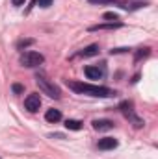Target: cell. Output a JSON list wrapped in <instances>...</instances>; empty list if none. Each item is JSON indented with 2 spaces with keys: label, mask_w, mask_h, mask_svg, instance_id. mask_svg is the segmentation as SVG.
Instances as JSON below:
<instances>
[{
  "label": "cell",
  "mask_w": 158,
  "mask_h": 159,
  "mask_svg": "<svg viewBox=\"0 0 158 159\" xmlns=\"http://www.w3.org/2000/svg\"><path fill=\"white\" fill-rule=\"evenodd\" d=\"M99 54V44H89L87 48H84L82 52H78L80 57H93Z\"/></svg>",
  "instance_id": "11"
},
{
  "label": "cell",
  "mask_w": 158,
  "mask_h": 159,
  "mask_svg": "<svg viewBox=\"0 0 158 159\" xmlns=\"http://www.w3.org/2000/svg\"><path fill=\"white\" fill-rule=\"evenodd\" d=\"M67 87L78 94H87V96H99V98H110L116 94V91L102 87V85H93V83H84V81H69L67 80Z\"/></svg>",
  "instance_id": "1"
},
{
  "label": "cell",
  "mask_w": 158,
  "mask_h": 159,
  "mask_svg": "<svg viewBox=\"0 0 158 159\" xmlns=\"http://www.w3.org/2000/svg\"><path fill=\"white\" fill-rule=\"evenodd\" d=\"M36 83H37V87H39L41 91H43L45 94H48L50 98H56V100L62 98V91H60V87H58L54 81H50L45 74H36Z\"/></svg>",
  "instance_id": "2"
},
{
  "label": "cell",
  "mask_w": 158,
  "mask_h": 159,
  "mask_svg": "<svg viewBox=\"0 0 158 159\" xmlns=\"http://www.w3.org/2000/svg\"><path fill=\"white\" fill-rule=\"evenodd\" d=\"M149 50H151V48H141V50L136 54V61L141 59V57H145V56H149Z\"/></svg>",
  "instance_id": "15"
},
{
  "label": "cell",
  "mask_w": 158,
  "mask_h": 159,
  "mask_svg": "<svg viewBox=\"0 0 158 159\" xmlns=\"http://www.w3.org/2000/svg\"><path fill=\"white\" fill-rule=\"evenodd\" d=\"M34 6H39V7H50V6H52V0H34Z\"/></svg>",
  "instance_id": "14"
},
{
  "label": "cell",
  "mask_w": 158,
  "mask_h": 159,
  "mask_svg": "<svg viewBox=\"0 0 158 159\" xmlns=\"http://www.w3.org/2000/svg\"><path fill=\"white\" fill-rule=\"evenodd\" d=\"M93 128L97 131H106V129L114 128V122L112 120H93Z\"/></svg>",
  "instance_id": "10"
},
{
  "label": "cell",
  "mask_w": 158,
  "mask_h": 159,
  "mask_svg": "<svg viewBox=\"0 0 158 159\" xmlns=\"http://www.w3.org/2000/svg\"><path fill=\"white\" fill-rule=\"evenodd\" d=\"M89 4H117L121 7H125V9H128V4L126 2H121V0H87Z\"/></svg>",
  "instance_id": "13"
},
{
  "label": "cell",
  "mask_w": 158,
  "mask_h": 159,
  "mask_svg": "<svg viewBox=\"0 0 158 159\" xmlns=\"http://www.w3.org/2000/svg\"><path fill=\"white\" fill-rule=\"evenodd\" d=\"M45 120L50 122V124L60 122V120H62V113H60V109H48V111L45 113Z\"/></svg>",
  "instance_id": "9"
},
{
  "label": "cell",
  "mask_w": 158,
  "mask_h": 159,
  "mask_svg": "<svg viewBox=\"0 0 158 159\" xmlns=\"http://www.w3.org/2000/svg\"><path fill=\"white\" fill-rule=\"evenodd\" d=\"M123 24L121 22H108V24H95V26H89V32H99V30H116L121 28Z\"/></svg>",
  "instance_id": "8"
},
{
  "label": "cell",
  "mask_w": 158,
  "mask_h": 159,
  "mask_svg": "<svg viewBox=\"0 0 158 159\" xmlns=\"http://www.w3.org/2000/svg\"><path fill=\"white\" fill-rule=\"evenodd\" d=\"M11 91H13L15 94H21V93L24 91V87H22L21 83H13V85H11Z\"/></svg>",
  "instance_id": "16"
},
{
  "label": "cell",
  "mask_w": 158,
  "mask_h": 159,
  "mask_svg": "<svg viewBox=\"0 0 158 159\" xmlns=\"http://www.w3.org/2000/svg\"><path fill=\"white\" fill-rule=\"evenodd\" d=\"M119 109H121V113L125 115V119L128 120V122H132L134 128H141V126H143V120L136 115V111H134V104H132L130 100L121 102V104H119Z\"/></svg>",
  "instance_id": "3"
},
{
  "label": "cell",
  "mask_w": 158,
  "mask_h": 159,
  "mask_svg": "<svg viewBox=\"0 0 158 159\" xmlns=\"http://www.w3.org/2000/svg\"><path fill=\"white\" fill-rule=\"evenodd\" d=\"M43 61H45V57H43V54H39V52L28 50V52L21 54V65H24V67H28V69L39 67V65H43Z\"/></svg>",
  "instance_id": "4"
},
{
  "label": "cell",
  "mask_w": 158,
  "mask_h": 159,
  "mask_svg": "<svg viewBox=\"0 0 158 159\" xmlns=\"http://www.w3.org/2000/svg\"><path fill=\"white\" fill-rule=\"evenodd\" d=\"M24 107H26L30 113H36L41 107V96L36 94V93H34V94H28L26 100H24Z\"/></svg>",
  "instance_id": "6"
},
{
  "label": "cell",
  "mask_w": 158,
  "mask_h": 159,
  "mask_svg": "<svg viewBox=\"0 0 158 159\" xmlns=\"http://www.w3.org/2000/svg\"><path fill=\"white\" fill-rule=\"evenodd\" d=\"M30 44H34V39H26V41H21V43H19V48H24V46H30Z\"/></svg>",
  "instance_id": "18"
},
{
  "label": "cell",
  "mask_w": 158,
  "mask_h": 159,
  "mask_svg": "<svg viewBox=\"0 0 158 159\" xmlns=\"http://www.w3.org/2000/svg\"><path fill=\"white\" fill-rule=\"evenodd\" d=\"M117 139H114V137H102V139H99V143H97V148L99 150H102V152H106V150H114V148H117Z\"/></svg>",
  "instance_id": "7"
},
{
  "label": "cell",
  "mask_w": 158,
  "mask_h": 159,
  "mask_svg": "<svg viewBox=\"0 0 158 159\" xmlns=\"http://www.w3.org/2000/svg\"><path fill=\"white\" fill-rule=\"evenodd\" d=\"M102 19H108L110 22H114V20H119L117 15H116V13H110V11H108V13H104V15H102Z\"/></svg>",
  "instance_id": "17"
},
{
  "label": "cell",
  "mask_w": 158,
  "mask_h": 159,
  "mask_svg": "<svg viewBox=\"0 0 158 159\" xmlns=\"http://www.w3.org/2000/svg\"><path fill=\"white\" fill-rule=\"evenodd\" d=\"M11 4L19 7V6H22V4H24V0H11Z\"/></svg>",
  "instance_id": "19"
},
{
  "label": "cell",
  "mask_w": 158,
  "mask_h": 159,
  "mask_svg": "<svg viewBox=\"0 0 158 159\" xmlns=\"http://www.w3.org/2000/svg\"><path fill=\"white\" fill-rule=\"evenodd\" d=\"M65 128L71 129V131H78V129H82V122L75 119H67L65 120Z\"/></svg>",
  "instance_id": "12"
},
{
  "label": "cell",
  "mask_w": 158,
  "mask_h": 159,
  "mask_svg": "<svg viewBox=\"0 0 158 159\" xmlns=\"http://www.w3.org/2000/svg\"><path fill=\"white\" fill-rule=\"evenodd\" d=\"M84 74L89 80H102L106 76V67H104V63H101V65H87L84 69Z\"/></svg>",
  "instance_id": "5"
}]
</instances>
